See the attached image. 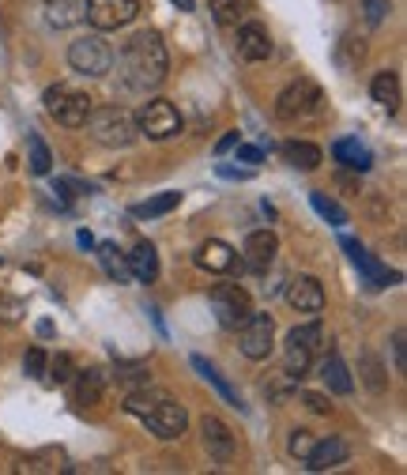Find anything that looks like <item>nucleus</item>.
<instances>
[{
  "instance_id": "1",
  "label": "nucleus",
  "mask_w": 407,
  "mask_h": 475,
  "mask_svg": "<svg viewBox=\"0 0 407 475\" xmlns=\"http://www.w3.org/2000/svg\"><path fill=\"white\" fill-rule=\"evenodd\" d=\"M166 45L155 30H140L121 50V79L132 91H155L166 79Z\"/></svg>"
},
{
  "instance_id": "2",
  "label": "nucleus",
  "mask_w": 407,
  "mask_h": 475,
  "mask_svg": "<svg viewBox=\"0 0 407 475\" xmlns=\"http://www.w3.org/2000/svg\"><path fill=\"white\" fill-rule=\"evenodd\" d=\"M124 411L136 419H144L151 426V434L163 438V441H178L185 434V426H189V411H185L178 400H170L166 392H151L148 385L132 389L124 396Z\"/></svg>"
},
{
  "instance_id": "3",
  "label": "nucleus",
  "mask_w": 407,
  "mask_h": 475,
  "mask_svg": "<svg viewBox=\"0 0 407 475\" xmlns=\"http://www.w3.org/2000/svg\"><path fill=\"white\" fill-rule=\"evenodd\" d=\"M84 129L91 133V140H99L102 148H129L136 133V117L129 109H117V106H91V114L84 121Z\"/></svg>"
},
{
  "instance_id": "4",
  "label": "nucleus",
  "mask_w": 407,
  "mask_h": 475,
  "mask_svg": "<svg viewBox=\"0 0 407 475\" xmlns=\"http://www.w3.org/2000/svg\"><path fill=\"white\" fill-rule=\"evenodd\" d=\"M208 302L215 310V321L227 332H238L249 321V313H253V302H249L245 287H238V283H215L208 291Z\"/></svg>"
},
{
  "instance_id": "5",
  "label": "nucleus",
  "mask_w": 407,
  "mask_h": 475,
  "mask_svg": "<svg viewBox=\"0 0 407 475\" xmlns=\"http://www.w3.org/2000/svg\"><path fill=\"white\" fill-rule=\"evenodd\" d=\"M136 133L148 136V140H155V144H163V140L178 136V133H181V114H178V106L166 102V99L144 102V106H140V114H136Z\"/></svg>"
},
{
  "instance_id": "6",
  "label": "nucleus",
  "mask_w": 407,
  "mask_h": 475,
  "mask_svg": "<svg viewBox=\"0 0 407 475\" xmlns=\"http://www.w3.org/2000/svg\"><path fill=\"white\" fill-rule=\"evenodd\" d=\"M68 65L80 76H106L114 68V50L102 35H84L68 45Z\"/></svg>"
},
{
  "instance_id": "7",
  "label": "nucleus",
  "mask_w": 407,
  "mask_h": 475,
  "mask_svg": "<svg viewBox=\"0 0 407 475\" xmlns=\"http://www.w3.org/2000/svg\"><path fill=\"white\" fill-rule=\"evenodd\" d=\"M45 109H50L65 129H84V121L91 114V99L84 91H72L65 84H57V87L45 91Z\"/></svg>"
},
{
  "instance_id": "8",
  "label": "nucleus",
  "mask_w": 407,
  "mask_h": 475,
  "mask_svg": "<svg viewBox=\"0 0 407 475\" xmlns=\"http://www.w3.org/2000/svg\"><path fill=\"white\" fill-rule=\"evenodd\" d=\"M84 15L95 30H121L140 15V0H84Z\"/></svg>"
},
{
  "instance_id": "9",
  "label": "nucleus",
  "mask_w": 407,
  "mask_h": 475,
  "mask_svg": "<svg viewBox=\"0 0 407 475\" xmlns=\"http://www.w3.org/2000/svg\"><path fill=\"white\" fill-rule=\"evenodd\" d=\"M317 106H321V87L313 79H294L275 99V114L283 121H299V117H309Z\"/></svg>"
},
{
  "instance_id": "10",
  "label": "nucleus",
  "mask_w": 407,
  "mask_h": 475,
  "mask_svg": "<svg viewBox=\"0 0 407 475\" xmlns=\"http://www.w3.org/2000/svg\"><path fill=\"white\" fill-rule=\"evenodd\" d=\"M238 340H242V355L245 358H268L272 355V347H275V321L268 313H249V321L238 328Z\"/></svg>"
},
{
  "instance_id": "11",
  "label": "nucleus",
  "mask_w": 407,
  "mask_h": 475,
  "mask_svg": "<svg viewBox=\"0 0 407 475\" xmlns=\"http://www.w3.org/2000/svg\"><path fill=\"white\" fill-rule=\"evenodd\" d=\"M200 434H204V449H208V456L219 464V468H227L234 461V453H238V441H234V431L219 419V415H204L200 419Z\"/></svg>"
},
{
  "instance_id": "12",
  "label": "nucleus",
  "mask_w": 407,
  "mask_h": 475,
  "mask_svg": "<svg viewBox=\"0 0 407 475\" xmlns=\"http://www.w3.org/2000/svg\"><path fill=\"white\" fill-rule=\"evenodd\" d=\"M275 253H279V238L272 230H253L245 238L238 261L249 268V272H268L272 261H275Z\"/></svg>"
},
{
  "instance_id": "13",
  "label": "nucleus",
  "mask_w": 407,
  "mask_h": 475,
  "mask_svg": "<svg viewBox=\"0 0 407 475\" xmlns=\"http://www.w3.org/2000/svg\"><path fill=\"white\" fill-rule=\"evenodd\" d=\"M339 246L351 253V261H355L358 268H363V276H366L370 287H393V283H400V272H388V268H385L378 257H373V253H366L363 242H355V238H343Z\"/></svg>"
},
{
  "instance_id": "14",
  "label": "nucleus",
  "mask_w": 407,
  "mask_h": 475,
  "mask_svg": "<svg viewBox=\"0 0 407 475\" xmlns=\"http://www.w3.org/2000/svg\"><path fill=\"white\" fill-rule=\"evenodd\" d=\"M347 456H351V446L343 438H321V441H313V449L306 453V468L309 471H332L339 464H347Z\"/></svg>"
},
{
  "instance_id": "15",
  "label": "nucleus",
  "mask_w": 407,
  "mask_h": 475,
  "mask_svg": "<svg viewBox=\"0 0 407 475\" xmlns=\"http://www.w3.org/2000/svg\"><path fill=\"white\" fill-rule=\"evenodd\" d=\"M196 268L215 272V276H227V272L238 268V253H234V246H227L223 238H208V242L196 249Z\"/></svg>"
},
{
  "instance_id": "16",
  "label": "nucleus",
  "mask_w": 407,
  "mask_h": 475,
  "mask_svg": "<svg viewBox=\"0 0 407 475\" xmlns=\"http://www.w3.org/2000/svg\"><path fill=\"white\" fill-rule=\"evenodd\" d=\"M234 45H238V57L249 60V65H257V60H268L272 57V35L260 23H242Z\"/></svg>"
},
{
  "instance_id": "17",
  "label": "nucleus",
  "mask_w": 407,
  "mask_h": 475,
  "mask_svg": "<svg viewBox=\"0 0 407 475\" xmlns=\"http://www.w3.org/2000/svg\"><path fill=\"white\" fill-rule=\"evenodd\" d=\"M287 302L299 313H321L324 310V287L317 276H294L287 287Z\"/></svg>"
},
{
  "instance_id": "18",
  "label": "nucleus",
  "mask_w": 407,
  "mask_h": 475,
  "mask_svg": "<svg viewBox=\"0 0 407 475\" xmlns=\"http://www.w3.org/2000/svg\"><path fill=\"white\" fill-rule=\"evenodd\" d=\"M332 155H336V163H339V166H347V170H355V173H366V170L373 166L370 148H366V144H358L355 136L336 140V144H332Z\"/></svg>"
},
{
  "instance_id": "19",
  "label": "nucleus",
  "mask_w": 407,
  "mask_h": 475,
  "mask_svg": "<svg viewBox=\"0 0 407 475\" xmlns=\"http://www.w3.org/2000/svg\"><path fill=\"white\" fill-rule=\"evenodd\" d=\"M279 155H283V163L294 166V170H317L324 163V155L317 144H309V140H287L283 148H279Z\"/></svg>"
},
{
  "instance_id": "20",
  "label": "nucleus",
  "mask_w": 407,
  "mask_h": 475,
  "mask_svg": "<svg viewBox=\"0 0 407 475\" xmlns=\"http://www.w3.org/2000/svg\"><path fill=\"white\" fill-rule=\"evenodd\" d=\"M129 268H132V279L140 283H155L159 279V253H155L151 242H136L129 253Z\"/></svg>"
},
{
  "instance_id": "21",
  "label": "nucleus",
  "mask_w": 407,
  "mask_h": 475,
  "mask_svg": "<svg viewBox=\"0 0 407 475\" xmlns=\"http://www.w3.org/2000/svg\"><path fill=\"white\" fill-rule=\"evenodd\" d=\"M99 261L106 268V276L114 283H132V268H129V253H121L117 242H99Z\"/></svg>"
},
{
  "instance_id": "22",
  "label": "nucleus",
  "mask_w": 407,
  "mask_h": 475,
  "mask_svg": "<svg viewBox=\"0 0 407 475\" xmlns=\"http://www.w3.org/2000/svg\"><path fill=\"white\" fill-rule=\"evenodd\" d=\"M321 382L332 389V392H339V396H347V392L355 389L347 362H343L339 355H324V362H321Z\"/></svg>"
},
{
  "instance_id": "23",
  "label": "nucleus",
  "mask_w": 407,
  "mask_h": 475,
  "mask_svg": "<svg viewBox=\"0 0 407 475\" xmlns=\"http://www.w3.org/2000/svg\"><path fill=\"white\" fill-rule=\"evenodd\" d=\"M370 94H373V102L393 114V109L400 106V76L396 72H378L373 84H370Z\"/></svg>"
},
{
  "instance_id": "24",
  "label": "nucleus",
  "mask_w": 407,
  "mask_h": 475,
  "mask_svg": "<svg viewBox=\"0 0 407 475\" xmlns=\"http://www.w3.org/2000/svg\"><path fill=\"white\" fill-rule=\"evenodd\" d=\"M76 377V404H99L102 400V370H80V374H72Z\"/></svg>"
},
{
  "instance_id": "25",
  "label": "nucleus",
  "mask_w": 407,
  "mask_h": 475,
  "mask_svg": "<svg viewBox=\"0 0 407 475\" xmlns=\"http://www.w3.org/2000/svg\"><path fill=\"white\" fill-rule=\"evenodd\" d=\"M178 204H181V193H174V189H170V193H159V197H151V200H144V204H136L132 215H136V219H159V215H166V212H174Z\"/></svg>"
},
{
  "instance_id": "26",
  "label": "nucleus",
  "mask_w": 407,
  "mask_h": 475,
  "mask_svg": "<svg viewBox=\"0 0 407 475\" xmlns=\"http://www.w3.org/2000/svg\"><path fill=\"white\" fill-rule=\"evenodd\" d=\"M27 163H30V173H38V178H45V173L53 170V155H50V148H45V140L38 136V133H30L27 136Z\"/></svg>"
},
{
  "instance_id": "27",
  "label": "nucleus",
  "mask_w": 407,
  "mask_h": 475,
  "mask_svg": "<svg viewBox=\"0 0 407 475\" xmlns=\"http://www.w3.org/2000/svg\"><path fill=\"white\" fill-rule=\"evenodd\" d=\"M287 340H294L299 347H306L309 355H317L321 347H324V340H328V336H324V325H321V321H309V325L291 328V332H287Z\"/></svg>"
},
{
  "instance_id": "28",
  "label": "nucleus",
  "mask_w": 407,
  "mask_h": 475,
  "mask_svg": "<svg viewBox=\"0 0 407 475\" xmlns=\"http://www.w3.org/2000/svg\"><path fill=\"white\" fill-rule=\"evenodd\" d=\"M76 20H84V0H50L53 27H72Z\"/></svg>"
},
{
  "instance_id": "29",
  "label": "nucleus",
  "mask_w": 407,
  "mask_h": 475,
  "mask_svg": "<svg viewBox=\"0 0 407 475\" xmlns=\"http://www.w3.org/2000/svg\"><path fill=\"white\" fill-rule=\"evenodd\" d=\"M245 15V4L242 0H211V20L219 27H238Z\"/></svg>"
},
{
  "instance_id": "30",
  "label": "nucleus",
  "mask_w": 407,
  "mask_h": 475,
  "mask_svg": "<svg viewBox=\"0 0 407 475\" xmlns=\"http://www.w3.org/2000/svg\"><path fill=\"white\" fill-rule=\"evenodd\" d=\"M309 204H313V212H317L321 219H328L332 227H343V223H347V212H343L332 197H324V193H309Z\"/></svg>"
},
{
  "instance_id": "31",
  "label": "nucleus",
  "mask_w": 407,
  "mask_h": 475,
  "mask_svg": "<svg viewBox=\"0 0 407 475\" xmlns=\"http://www.w3.org/2000/svg\"><path fill=\"white\" fill-rule=\"evenodd\" d=\"M363 382L370 385V392H385L388 389V377H385V366H381V358L366 351L363 355Z\"/></svg>"
},
{
  "instance_id": "32",
  "label": "nucleus",
  "mask_w": 407,
  "mask_h": 475,
  "mask_svg": "<svg viewBox=\"0 0 407 475\" xmlns=\"http://www.w3.org/2000/svg\"><path fill=\"white\" fill-rule=\"evenodd\" d=\"M193 366H196V370H200L204 377H208V382H211V385H215L219 392H223V396H227V400L234 404V407H242V396H238V392H234V389H230V385L223 382V374H219V370L211 366V362H204L200 355H193Z\"/></svg>"
},
{
  "instance_id": "33",
  "label": "nucleus",
  "mask_w": 407,
  "mask_h": 475,
  "mask_svg": "<svg viewBox=\"0 0 407 475\" xmlns=\"http://www.w3.org/2000/svg\"><path fill=\"white\" fill-rule=\"evenodd\" d=\"M27 313V302L15 294H0V325H20Z\"/></svg>"
},
{
  "instance_id": "34",
  "label": "nucleus",
  "mask_w": 407,
  "mask_h": 475,
  "mask_svg": "<svg viewBox=\"0 0 407 475\" xmlns=\"http://www.w3.org/2000/svg\"><path fill=\"white\" fill-rule=\"evenodd\" d=\"M45 366H50V377L57 385H68L72 382V374H76V366H72V358L68 355H57L53 362H45Z\"/></svg>"
},
{
  "instance_id": "35",
  "label": "nucleus",
  "mask_w": 407,
  "mask_h": 475,
  "mask_svg": "<svg viewBox=\"0 0 407 475\" xmlns=\"http://www.w3.org/2000/svg\"><path fill=\"white\" fill-rule=\"evenodd\" d=\"M313 438L309 431H291V441H287V449H291V456H299V461H306V453L313 449Z\"/></svg>"
},
{
  "instance_id": "36",
  "label": "nucleus",
  "mask_w": 407,
  "mask_h": 475,
  "mask_svg": "<svg viewBox=\"0 0 407 475\" xmlns=\"http://www.w3.org/2000/svg\"><path fill=\"white\" fill-rule=\"evenodd\" d=\"M45 362H50V358H45L42 347H30V351L23 355V370H27L30 377H42V374H45Z\"/></svg>"
},
{
  "instance_id": "37",
  "label": "nucleus",
  "mask_w": 407,
  "mask_h": 475,
  "mask_svg": "<svg viewBox=\"0 0 407 475\" xmlns=\"http://www.w3.org/2000/svg\"><path fill=\"white\" fill-rule=\"evenodd\" d=\"M363 8H366V20H370V27L385 23V15L393 12V4H388V0H363Z\"/></svg>"
},
{
  "instance_id": "38",
  "label": "nucleus",
  "mask_w": 407,
  "mask_h": 475,
  "mask_svg": "<svg viewBox=\"0 0 407 475\" xmlns=\"http://www.w3.org/2000/svg\"><path fill=\"white\" fill-rule=\"evenodd\" d=\"M117 382H124V385H136V389H144L151 377H148V370L144 366H124V370H117Z\"/></svg>"
},
{
  "instance_id": "39",
  "label": "nucleus",
  "mask_w": 407,
  "mask_h": 475,
  "mask_svg": "<svg viewBox=\"0 0 407 475\" xmlns=\"http://www.w3.org/2000/svg\"><path fill=\"white\" fill-rule=\"evenodd\" d=\"M302 404H306L309 411H317V415H328V411H332L328 396H321V392H302Z\"/></svg>"
},
{
  "instance_id": "40",
  "label": "nucleus",
  "mask_w": 407,
  "mask_h": 475,
  "mask_svg": "<svg viewBox=\"0 0 407 475\" xmlns=\"http://www.w3.org/2000/svg\"><path fill=\"white\" fill-rule=\"evenodd\" d=\"M393 355H396V370H407V347H403V328L393 332Z\"/></svg>"
},
{
  "instance_id": "41",
  "label": "nucleus",
  "mask_w": 407,
  "mask_h": 475,
  "mask_svg": "<svg viewBox=\"0 0 407 475\" xmlns=\"http://www.w3.org/2000/svg\"><path fill=\"white\" fill-rule=\"evenodd\" d=\"M234 148H238V158H242V163H260V158H264L260 148H242V144H234Z\"/></svg>"
},
{
  "instance_id": "42",
  "label": "nucleus",
  "mask_w": 407,
  "mask_h": 475,
  "mask_svg": "<svg viewBox=\"0 0 407 475\" xmlns=\"http://www.w3.org/2000/svg\"><path fill=\"white\" fill-rule=\"evenodd\" d=\"M234 144H238V133H227L223 140H219V144H215V155H223V151H230Z\"/></svg>"
},
{
  "instance_id": "43",
  "label": "nucleus",
  "mask_w": 407,
  "mask_h": 475,
  "mask_svg": "<svg viewBox=\"0 0 407 475\" xmlns=\"http://www.w3.org/2000/svg\"><path fill=\"white\" fill-rule=\"evenodd\" d=\"M219 173H223V178H249V170H234V166H219Z\"/></svg>"
},
{
  "instance_id": "44",
  "label": "nucleus",
  "mask_w": 407,
  "mask_h": 475,
  "mask_svg": "<svg viewBox=\"0 0 407 475\" xmlns=\"http://www.w3.org/2000/svg\"><path fill=\"white\" fill-rule=\"evenodd\" d=\"M336 181H339L343 189H351V193H358V181H355V178H347V173H339V178H336Z\"/></svg>"
},
{
  "instance_id": "45",
  "label": "nucleus",
  "mask_w": 407,
  "mask_h": 475,
  "mask_svg": "<svg viewBox=\"0 0 407 475\" xmlns=\"http://www.w3.org/2000/svg\"><path fill=\"white\" fill-rule=\"evenodd\" d=\"M80 246H84V249H91V246H95V238H91L87 230H80Z\"/></svg>"
},
{
  "instance_id": "46",
  "label": "nucleus",
  "mask_w": 407,
  "mask_h": 475,
  "mask_svg": "<svg viewBox=\"0 0 407 475\" xmlns=\"http://www.w3.org/2000/svg\"><path fill=\"white\" fill-rule=\"evenodd\" d=\"M174 4H178L181 12H193V0H174Z\"/></svg>"
}]
</instances>
